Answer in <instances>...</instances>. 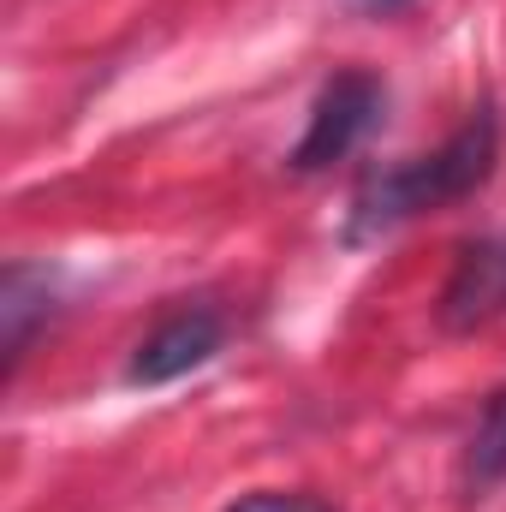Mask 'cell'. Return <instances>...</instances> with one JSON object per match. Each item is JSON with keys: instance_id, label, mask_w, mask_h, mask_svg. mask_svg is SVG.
I'll list each match as a JSON object with an SVG mask.
<instances>
[{"instance_id": "6da1fadb", "label": "cell", "mask_w": 506, "mask_h": 512, "mask_svg": "<svg viewBox=\"0 0 506 512\" xmlns=\"http://www.w3.org/2000/svg\"><path fill=\"white\" fill-rule=\"evenodd\" d=\"M495 161H501V120H495V108H477L441 149L370 173L352 197L346 239L364 245V239H381V233H393V227H405L429 209H447V203L471 197L495 173Z\"/></svg>"}, {"instance_id": "7a4b0ae2", "label": "cell", "mask_w": 506, "mask_h": 512, "mask_svg": "<svg viewBox=\"0 0 506 512\" xmlns=\"http://www.w3.org/2000/svg\"><path fill=\"white\" fill-rule=\"evenodd\" d=\"M381 108H387V84L376 72H364V66L334 72L316 90V102H310V126H304L298 149H292V167L298 173H322V167L346 161L381 126Z\"/></svg>"}, {"instance_id": "3957f363", "label": "cell", "mask_w": 506, "mask_h": 512, "mask_svg": "<svg viewBox=\"0 0 506 512\" xmlns=\"http://www.w3.org/2000/svg\"><path fill=\"white\" fill-rule=\"evenodd\" d=\"M221 340H227V316L215 304H185V310H173L167 322H155L137 340V352H131V364H126V382L131 387L179 382V376L203 370L221 352Z\"/></svg>"}, {"instance_id": "277c9868", "label": "cell", "mask_w": 506, "mask_h": 512, "mask_svg": "<svg viewBox=\"0 0 506 512\" xmlns=\"http://www.w3.org/2000/svg\"><path fill=\"white\" fill-rule=\"evenodd\" d=\"M435 316H441L447 334H477V328L501 322L506 316V233H483V239L459 245Z\"/></svg>"}, {"instance_id": "5b68a950", "label": "cell", "mask_w": 506, "mask_h": 512, "mask_svg": "<svg viewBox=\"0 0 506 512\" xmlns=\"http://www.w3.org/2000/svg\"><path fill=\"white\" fill-rule=\"evenodd\" d=\"M54 316V274L42 262H12L0 280V340H6V376L24 364L36 328Z\"/></svg>"}, {"instance_id": "8992f818", "label": "cell", "mask_w": 506, "mask_h": 512, "mask_svg": "<svg viewBox=\"0 0 506 512\" xmlns=\"http://www.w3.org/2000/svg\"><path fill=\"white\" fill-rule=\"evenodd\" d=\"M501 483H506V387H495L477 429H471V441H465V495L483 501Z\"/></svg>"}, {"instance_id": "52a82bcc", "label": "cell", "mask_w": 506, "mask_h": 512, "mask_svg": "<svg viewBox=\"0 0 506 512\" xmlns=\"http://www.w3.org/2000/svg\"><path fill=\"white\" fill-rule=\"evenodd\" d=\"M233 512H328L310 495H286V489H262V495H245Z\"/></svg>"}, {"instance_id": "ba28073f", "label": "cell", "mask_w": 506, "mask_h": 512, "mask_svg": "<svg viewBox=\"0 0 506 512\" xmlns=\"http://www.w3.org/2000/svg\"><path fill=\"white\" fill-rule=\"evenodd\" d=\"M364 6H376V12H387V6H405V0H364Z\"/></svg>"}]
</instances>
